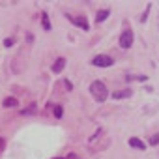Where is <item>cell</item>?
Segmentation results:
<instances>
[{
	"mask_svg": "<svg viewBox=\"0 0 159 159\" xmlns=\"http://www.w3.org/2000/svg\"><path fill=\"white\" fill-rule=\"evenodd\" d=\"M4 148H6V140H4V139H0V152H2Z\"/></svg>",
	"mask_w": 159,
	"mask_h": 159,
	"instance_id": "15",
	"label": "cell"
},
{
	"mask_svg": "<svg viewBox=\"0 0 159 159\" xmlns=\"http://www.w3.org/2000/svg\"><path fill=\"white\" fill-rule=\"evenodd\" d=\"M129 146H131V148H137V150H144V148H146V144H144L140 139H137V137H131V139H129Z\"/></svg>",
	"mask_w": 159,
	"mask_h": 159,
	"instance_id": "7",
	"label": "cell"
},
{
	"mask_svg": "<svg viewBox=\"0 0 159 159\" xmlns=\"http://www.w3.org/2000/svg\"><path fill=\"white\" fill-rule=\"evenodd\" d=\"M90 94H92L94 99L99 101V103H103V101L109 98V90H107V86H105L101 81H94V83L90 84Z\"/></svg>",
	"mask_w": 159,
	"mask_h": 159,
	"instance_id": "1",
	"label": "cell"
},
{
	"mask_svg": "<svg viewBox=\"0 0 159 159\" xmlns=\"http://www.w3.org/2000/svg\"><path fill=\"white\" fill-rule=\"evenodd\" d=\"M150 144H152V146L159 144V133H155V135H152V137H150Z\"/></svg>",
	"mask_w": 159,
	"mask_h": 159,
	"instance_id": "11",
	"label": "cell"
},
{
	"mask_svg": "<svg viewBox=\"0 0 159 159\" xmlns=\"http://www.w3.org/2000/svg\"><path fill=\"white\" fill-rule=\"evenodd\" d=\"M4 45H6V47H11V45H13V39H11V38H8V39L4 41Z\"/></svg>",
	"mask_w": 159,
	"mask_h": 159,
	"instance_id": "14",
	"label": "cell"
},
{
	"mask_svg": "<svg viewBox=\"0 0 159 159\" xmlns=\"http://www.w3.org/2000/svg\"><path fill=\"white\" fill-rule=\"evenodd\" d=\"M131 45H133V30L125 28L122 32V36H120V47L122 49H129Z\"/></svg>",
	"mask_w": 159,
	"mask_h": 159,
	"instance_id": "3",
	"label": "cell"
},
{
	"mask_svg": "<svg viewBox=\"0 0 159 159\" xmlns=\"http://www.w3.org/2000/svg\"><path fill=\"white\" fill-rule=\"evenodd\" d=\"M62 112H64V111H62V107H60V105H56V107H54V116H56V118H62Z\"/></svg>",
	"mask_w": 159,
	"mask_h": 159,
	"instance_id": "12",
	"label": "cell"
},
{
	"mask_svg": "<svg viewBox=\"0 0 159 159\" xmlns=\"http://www.w3.org/2000/svg\"><path fill=\"white\" fill-rule=\"evenodd\" d=\"M131 96H133V90H129V88L112 92V98H114V99H127V98H131Z\"/></svg>",
	"mask_w": 159,
	"mask_h": 159,
	"instance_id": "5",
	"label": "cell"
},
{
	"mask_svg": "<svg viewBox=\"0 0 159 159\" xmlns=\"http://www.w3.org/2000/svg\"><path fill=\"white\" fill-rule=\"evenodd\" d=\"M67 19H69L73 25L81 26L83 30H90V25H88V21H86V17H84V15H79V17H75V15H67Z\"/></svg>",
	"mask_w": 159,
	"mask_h": 159,
	"instance_id": "4",
	"label": "cell"
},
{
	"mask_svg": "<svg viewBox=\"0 0 159 159\" xmlns=\"http://www.w3.org/2000/svg\"><path fill=\"white\" fill-rule=\"evenodd\" d=\"M32 112H36V105H30L28 109H25V111H23V114H32Z\"/></svg>",
	"mask_w": 159,
	"mask_h": 159,
	"instance_id": "13",
	"label": "cell"
},
{
	"mask_svg": "<svg viewBox=\"0 0 159 159\" xmlns=\"http://www.w3.org/2000/svg\"><path fill=\"white\" fill-rule=\"evenodd\" d=\"M64 67H66V58H56V62L52 64L51 69H52V73H60Z\"/></svg>",
	"mask_w": 159,
	"mask_h": 159,
	"instance_id": "6",
	"label": "cell"
},
{
	"mask_svg": "<svg viewBox=\"0 0 159 159\" xmlns=\"http://www.w3.org/2000/svg\"><path fill=\"white\" fill-rule=\"evenodd\" d=\"M41 23H43V28L49 32L51 30V21H49V17H47V13H41Z\"/></svg>",
	"mask_w": 159,
	"mask_h": 159,
	"instance_id": "10",
	"label": "cell"
},
{
	"mask_svg": "<svg viewBox=\"0 0 159 159\" xmlns=\"http://www.w3.org/2000/svg\"><path fill=\"white\" fill-rule=\"evenodd\" d=\"M92 64L98 66V67H109V66L114 64V60L111 56H107V54H98V56L92 58Z\"/></svg>",
	"mask_w": 159,
	"mask_h": 159,
	"instance_id": "2",
	"label": "cell"
},
{
	"mask_svg": "<svg viewBox=\"0 0 159 159\" xmlns=\"http://www.w3.org/2000/svg\"><path fill=\"white\" fill-rule=\"evenodd\" d=\"M107 17H109V10H99V11H98L96 21H98V23H101V21H105Z\"/></svg>",
	"mask_w": 159,
	"mask_h": 159,
	"instance_id": "9",
	"label": "cell"
},
{
	"mask_svg": "<svg viewBox=\"0 0 159 159\" xmlns=\"http://www.w3.org/2000/svg\"><path fill=\"white\" fill-rule=\"evenodd\" d=\"M2 105H4V107H8V109H11V107H17V105H19V101H17L15 98H6Z\"/></svg>",
	"mask_w": 159,
	"mask_h": 159,
	"instance_id": "8",
	"label": "cell"
}]
</instances>
